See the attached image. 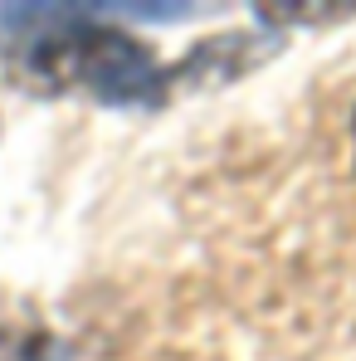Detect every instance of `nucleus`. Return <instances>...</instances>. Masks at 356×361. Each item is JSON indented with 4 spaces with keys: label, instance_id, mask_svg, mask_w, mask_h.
<instances>
[{
    "label": "nucleus",
    "instance_id": "nucleus-1",
    "mask_svg": "<svg viewBox=\"0 0 356 361\" xmlns=\"http://www.w3.org/2000/svg\"><path fill=\"white\" fill-rule=\"evenodd\" d=\"M0 361H59V352L44 332H20V342H0Z\"/></svg>",
    "mask_w": 356,
    "mask_h": 361
}]
</instances>
